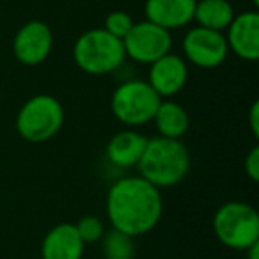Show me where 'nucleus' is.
Masks as SVG:
<instances>
[{"mask_svg":"<svg viewBox=\"0 0 259 259\" xmlns=\"http://www.w3.org/2000/svg\"><path fill=\"white\" fill-rule=\"evenodd\" d=\"M105 208L112 229L135 238L155 229L162 217L163 202L160 188L141 176H126L108 188Z\"/></svg>","mask_w":259,"mask_h":259,"instance_id":"nucleus-1","label":"nucleus"},{"mask_svg":"<svg viewBox=\"0 0 259 259\" xmlns=\"http://www.w3.org/2000/svg\"><path fill=\"white\" fill-rule=\"evenodd\" d=\"M139 176L156 188H170L185 180L190 169V153L178 139L155 137L148 144L137 163Z\"/></svg>","mask_w":259,"mask_h":259,"instance_id":"nucleus-2","label":"nucleus"},{"mask_svg":"<svg viewBox=\"0 0 259 259\" xmlns=\"http://www.w3.org/2000/svg\"><path fill=\"white\" fill-rule=\"evenodd\" d=\"M126 54L122 41L108 34L105 29L83 32L73 47L75 64L83 73L100 76L115 71L122 64Z\"/></svg>","mask_w":259,"mask_h":259,"instance_id":"nucleus-3","label":"nucleus"},{"mask_svg":"<svg viewBox=\"0 0 259 259\" xmlns=\"http://www.w3.org/2000/svg\"><path fill=\"white\" fill-rule=\"evenodd\" d=\"M64 124V108L50 94H36L22 105L16 115L20 137L32 144L47 142L59 134Z\"/></svg>","mask_w":259,"mask_h":259,"instance_id":"nucleus-4","label":"nucleus"},{"mask_svg":"<svg viewBox=\"0 0 259 259\" xmlns=\"http://www.w3.org/2000/svg\"><path fill=\"white\" fill-rule=\"evenodd\" d=\"M213 231L224 247L247 250L259 241V215L247 202H226L213 215Z\"/></svg>","mask_w":259,"mask_h":259,"instance_id":"nucleus-5","label":"nucleus"},{"mask_svg":"<svg viewBox=\"0 0 259 259\" xmlns=\"http://www.w3.org/2000/svg\"><path fill=\"white\" fill-rule=\"evenodd\" d=\"M162 98L144 80H126L114 91L112 114L126 126H141L153 121Z\"/></svg>","mask_w":259,"mask_h":259,"instance_id":"nucleus-6","label":"nucleus"},{"mask_svg":"<svg viewBox=\"0 0 259 259\" xmlns=\"http://www.w3.org/2000/svg\"><path fill=\"white\" fill-rule=\"evenodd\" d=\"M122 47H124V54L132 61L139 64H153L160 57L170 54L172 36L169 30L146 20V22L134 23L132 30L122 39Z\"/></svg>","mask_w":259,"mask_h":259,"instance_id":"nucleus-7","label":"nucleus"},{"mask_svg":"<svg viewBox=\"0 0 259 259\" xmlns=\"http://www.w3.org/2000/svg\"><path fill=\"white\" fill-rule=\"evenodd\" d=\"M183 54L197 68L213 69L226 61L229 48L222 32L194 27L183 37Z\"/></svg>","mask_w":259,"mask_h":259,"instance_id":"nucleus-8","label":"nucleus"},{"mask_svg":"<svg viewBox=\"0 0 259 259\" xmlns=\"http://www.w3.org/2000/svg\"><path fill=\"white\" fill-rule=\"evenodd\" d=\"M54 47V34L50 27L39 20L27 22L16 32L13 41V54L25 66L43 64Z\"/></svg>","mask_w":259,"mask_h":259,"instance_id":"nucleus-9","label":"nucleus"},{"mask_svg":"<svg viewBox=\"0 0 259 259\" xmlns=\"http://www.w3.org/2000/svg\"><path fill=\"white\" fill-rule=\"evenodd\" d=\"M226 32L227 48L243 61L259 59V13L245 11L234 15Z\"/></svg>","mask_w":259,"mask_h":259,"instance_id":"nucleus-10","label":"nucleus"},{"mask_svg":"<svg viewBox=\"0 0 259 259\" xmlns=\"http://www.w3.org/2000/svg\"><path fill=\"white\" fill-rule=\"evenodd\" d=\"M149 66L148 83L160 98L174 96L187 85L188 66L180 55L167 54Z\"/></svg>","mask_w":259,"mask_h":259,"instance_id":"nucleus-11","label":"nucleus"},{"mask_svg":"<svg viewBox=\"0 0 259 259\" xmlns=\"http://www.w3.org/2000/svg\"><path fill=\"white\" fill-rule=\"evenodd\" d=\"M195 4L197 0H146V20L170 32L194 22Z\"/></svg>","mask_w":259,"mask_h":259,"instance_id":"nucleus-12","label":"nucleus"},{"mask_svg":"<svg viewBox=\"0 0 259 259\" xmlns=\"http://www.w3.org/2000/svg\"><path fill=\"white\" fill-rule=\"evenodd\" d=\"M85 243L76 233L75 224L62 222L47 233L41 243V259H82Z\"/></svg>","mask_w":259,"mask_h":259,"instance_id":"nucleus-13","label":"nucleus"},{"mask_svg":"<svg viewBox=\"0 0 259 259\" xmlns=\"http://www.w3.org/2000/svg\"><path fill=\"white\" fill-rule=\"evenodd\" d=\"M148 144V137L134 130H124L119 132L108 141L107 144V158L110 163L121 169L128 167H137L142 153Z\"/></svg>","mask_w":259,"mask_h":259,"instance_id":"nucleus-14","label":"nucleus"},{"mask_svg":"<svg viewBox=\"0 0 259 259\" xmlns=\"http://www.w3.org/2000/svg\"><path fill=\"white\" fill-rule=\"evenodd\" d=\"M153 121H155L160 137L178 139V141L187 134L188 124H190L187 110L174 101H162L156 108Z\"/></svg>","mask_w":259,"mask_h":259,"instance_id":"nucleus-15","label":"nucleus"},{"mask_svg":"<svg viewBox=\"0 0 259 259\" xmlns=\"http://www.w3.org/2000/svg\"><path fill=\"white\" fill-rule=\"evenodd\" d=\"M234 18V9L227 0H197L194 20L199 27L222 32Z\"/></svg>","mask_w":259,"mask_h":259,"instance_id":"nucleus-16","label":"nucleus"},{"mask_svg":"<svg viewBox=\"0 0 259 259\" xmlns=\"http://www.w3.org/2000/svg\"><path fill=\"white\" fill-rule=\"evenodd\" d=\"M101 250L105 259H134L135 245L134 238L121 233L117 229H110L101 236Z\"/></svg>","mask_w":259,"mask_h":259,"instance_id":"nucleus-17","label":"nucleus"},{"mask_svg":"<svg viewBox=\"0 0 259 259\" xmlns=\"http://www.w3.org/2000/svg\"><path fill=\"white\" fill-rule=\"evenodd\" d=\"M132 27H134V20L124 11H112V13H108V16L105 18V30L121 41L124 39L126 34L132 30Z\"/></svg>","mask_w":259,"mask_h":259,"instance_id":"nucleus-18","label":"nucleus"},{"mask_svg":"<svg viewBox=\"0 0 259 259\" xmlns=\"http://www.w3.org/2000/svg\"><path fill=\"white\" fill-rule=\"evenodd\" d=\"M75 227L83 243H98L105 233L101 220L98 219V217H91V215L80 219L78 222L75 224Z\"/></svg>","mask_w":259,"mask_h":259,"instance_id":"nucleus-19","label":"nucleus"},{"mask_svg":"<svg viewBox=\"0 0 259 259\" xmlns=\"http://www.w3.org/2000/svg\"><path fill=\"white\" fill-rule=\"evenodd\" d=\"M245 174H247L254 183L259 180V148L257 146L252 148L250 153L247 155V158H245Z\"/></svg>","mask_w":259,"mask_h":259,"instance_id":"nucleus-20","label":"nucleus"},{"mask_svg":"<svg viewBox=\"0 0 259 259\" xmlns=\"http://www.w3.org/2000/svg\"><path fill=\"white\" fill-rule=\"evenodd\" d=\"M248 121H250L252 134H254V137H257V135H259V103H257V101H254V103H252L250 114H248Z\"/></svg>","mask_w":259,"mask_h":259,"instance_id":"nucleus-21","label":"nucleus"},{"mask_svg":"<svg viewBox=\"0 0 259 259\" xmlns=\"http://www.w3.org/2000/svg\"><path fill=\"white\" fill-rule=\"evenodd\" d=\"M247 259H259V241H255L254 245H250V247L247 248Z\"/></svg>","mask_w":259,"mask_h":259,"instance_id":"nucleus-22","label":"nucleus"},{"mask_svg":"<svg viewBox=\"0 0 259 259\" xmlns=\"http://www.w3.org/2000/svg\"><path fill=\"white\" fill-rule=\"evenodd\" d=\"M254 4H259V2H257V0H254Z\"/></svg>","mask_w":259,"mask_h":259,"instance_id":"nucleus-23","label":"nucleus"}]
</instances>
